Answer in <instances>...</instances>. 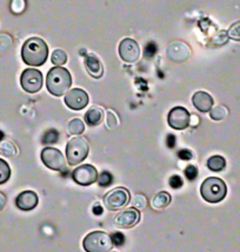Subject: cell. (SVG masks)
<instances>
[{"instance_id":"5","label":"cell","mask_w":240,"mask_h":252,"mask_svg":"<svg viewBox=\"0 0 240 252\" xmlns=\"http://www.w3.org/2000/svg\"><path fill=\"white\" fill-rule=\"evenodd\" d=\"M90 151V145L86 138L84 137H74L72 138L66 146V158L67 163L71 166L80 164L88 157Z\"/></svg>"},{"instance_id":"16","label":"cell","mask_w":240,"mask_h":252,"mask_svg":"<svg viewBox=\"0 0 240 252\" xmlns=\"http://www.w3.org/2000/svg\"><path fill=\"white\" fill-rule=\"evenodd\" d=\"M192 103L194 107L200 112H210L213 107V98L210 95L208 92L199 91L196 92L192 97Z\"/></svg>"},{"instance_id":"4","label":"cell","mask_w":240,"mask_h":252,"mask_svg":"<svg viewBox=\"0 0 240 252\" xmlns=\"http://www.w3.org/2000/svg\"><path fill=\"white\" fill-rule=\"evenodd\" d=\"M113 241L107 232L93 231L84 238L83 247L86 252H110L113 248Z\"/></svg>"},{"instance_id":"19","label":"cell","mask_w":240,"mask_h":252,"mask_svg":"<svg viewBox=\"0 0 240 252\" xmlns=\"http://www.w3.org/2000/svg\"><path fill=\"white\" fill-rule=\"evenodd\" d=\"M171 199H172V198H171V194L169 192H159L157 196L153 198V208L157 210L167 208V206L170 205Z\"/></svg>"},{"instance_id":"17","label":"cell","mask_w":240,"mask_h":252,"mask_svg":"<svg viewBox=\"0 0 240 252\" xmlns=\"http://www.w3.org/2000/svg\"><path fill=\"white\" fill-rule=\"evenodd\" d=\"M86 70L93 78L103 77L104 67L101 62L94 55H88L85 57Z\"/></svg>"},{"instance_id":"15","label":"cell","mask_w":240,"mask_h":252,"mask_svg":"<svg viewBox=\"0 0 240 252\" xmlns=\"http://www.w3.org/2000/svg\"><path fill=\"white\" fill-rule=\"evenodd\" d=\"M18 209L23 211H31L38 205V196L34 191H24L16 199Z\"/></svg>"},{"instance_id":"25","label":"cell","mask_w":240,"mask_h":252,"mask_svg":"<svg viewBox=\"0 0 240 252\" xmlns=\"http://www.w3.org/2000/svg\"><path fill=\"white\" fill-rule=\"evenodd\" d=\"M51 59H52V63L56 66H61L67 62V55L62 50H56L52 53V58Z\"/></svg>"},{"instance_id":"37","label":"cell","mask_w":240,"mask_h":252,"mask_svg":"<svg viewBox=\"0 0 240 252\" xmlns=\"http://www.w3.org/2000/svg\"><path fill=\"white\" fill-rule=\"evenodd\" d=\"M178 157L181 159V160H190V159L193 157V155H192L190 150H180L178 152Z\"/></svg>"},{"instance_id":"35","label":"cell","mask_w":240,"mask_h":252,"mask_svg":"<svg viewBox=\"0 0 240 252\" xmlns=\"http://www.w3.org/2000/svg\"><path fill=\"white\" fill-rule=\"evenodd\" d=\"M157 51H158L157 45L153 43V41H151V43H149L148 45H146L145 56L148 57V58H152V57L155 56V53H157Z\"/></svg>"},{"instance_id":"21","label":"cell","mask_w":240,"mask_h":252,"mask_svg":"<svg viewBox=\"0 0 240 252\" xmlns=\"http://www.w3.org/2000/svg\"><path fill=\"white\" fill-rule=\"evenodd\" d=\"M0 154L6 157H13L17 155V148L12 142L5 140V142H0Z\"/></svg>"},{"instance_id":"13","label":"cell","mask_w":240,"mask_h":252,"mask_svg":"<svg viewBox=\"0 0 240 252\" xmlns=\"http://www.w3.org/2000/svg\"><path fill=\"white\" fill-rule=\"evenodd\" d=\"M65 104L71 110L80 111L85 109L89 104V94L82 89H73L65 95Z\"/></svg>"},{"instance_id":"6","label":"cell","mask_w":240,"mask_h":252,"mask_svg":"<svg viewBox=\"0 0 240 252\" xmlns=\"http://www.w3.org/2000/svg\"><path fill=\"white\" fill-rule=\"evenodd\" d=\"M130 203V192L125 188H117L104 197V204L110 211H117L125 208Z\"/></svg>"},{"instance_id":"28","label":"cell","mask_w":240,"mask_h":252,"mask_svg":"<svg viewBox=\"0 0 240 252\" xmlns=\"http://www.w3.org/2000/svg\"><path fill=\"white\" fill-rule=\"evenodd\" d=\"M26 7L25 0H12L11 2V10L14 14H20L24 12Z\"/></svg>"},{"instance_id":"12","label":"cell","mask_w":240,"mask_h":252,"mask_svg":"<svg viewBox=\"0 0 240 252\" xmlns=\"http://www.w3.org/2000/svg\"><path fill=\"white\" fill-rule=\"evenodd\" d=\"M119 56L126 63H136L140 57L139 45L131 38L124 39L119 44Z\"/></svg>"},{"instance_id":"31","label":"cell","mask_w":240,"mask_h":252,"mask_svg":"<svg viewBox=\"0 0 240 252\" xmlns=\"http://www.w3.org/2000/svg\"><path fill=\"white\" fill-rule=\"evenodd\" d=\"M106 124L109 128H115L116 126L118 125V118H117V116L115 115V112H113V111H111V110L107 111Z\"/></svg>"},{"instance_id":"33","label":"cell","mask_w":240,"mask_h":252,"mask_svg":"<svg viewBox=\"0 0 240 252\" xmlns=\"http://www.w3.org/2000/svg\"><path fill=\"white\" fill-rule=\"evenodd\" d=\"M185 176L188 181H194L198 176V169L194 165H188L185 169Z\"/></svg>"},{"instance_id":"39","label":"cell","mask_w":240,"mask_h":252,"mask_svg":"<svg viewBox=\"0 0 240 252\" xmlns=\"http://www.w3.org/2000/svg\"><path fill=\"white\" fill-rule=\"evenodd\" d=\"M93 214L97 215V216L103 215V208H101V205H94V206H93Z\"/></svg>"},{"instance_id":"27","label":"cell","mask_w":240,"mask_h":252,"mask_svg":"<svg viewBox=\"0 0 240 252\" xmlns=\"http://www.w3.org/2000/svg\"><path fill=\"white\" fill-rule=\"evenodd\" d=\"M227 35H229V38L233 39V40L240 41V20L231 25L229 31H227Z\"/></svg>"},{"instance_id":"24","label":"cell","mask_w":240,"mask_h":252,"mask_svg":"<svg viewBox=\"0 0 240 252\" xmlns=\"http://www.w3.org/2000/svg\"><path fill=\"white\" fill-rule=\"evenodd\" d=\"M11 177V169L4 159L0 158V184H4L10 179Z\"/></svg>"},{"instance_id":"29","label":"cell","mask_w":240,"mask_h":252,"mask_svg":"<svg viewBox=\"0 0 240 252\" xmlns=\"http://www.w3.org/2000/svg\"><path fill=\"white\" fill-rule=\"evenodd\" d=\"M59 139V133L56 130H49L46 133L44 134L43 142L45 144H55L58 142Z\"/></svg>"},{"instance_id":"9","label":"cell","mask_w":240,"mask_h":252,"mask_svg":"<svg viewBox=\"0 0 240 252\" xmlns=\"http://www.w3.org/2000/svg\"><path fill=\"white\" fill-rule=\"evenodd\" d=\"M72 179L82 187H89L98 181V171L94 166L90 164H84L78 166L72 172Z\"/></svg>"},{"instance_id":"18","label":"cell","mask_w":240,"mask_h":252,"mask_svg":"<svg viewBox=\"0 0 240 252\" xmlns=\"http://www.w3.org/2000/svg\"><path fill=\"white\" fill-rule=\"evenodd\" d=\"M104 112L100 107H91L85 115V122L90 126H97L103 122Z\"/></svg>"},{"instance_id":"40","label":"cell","mask_w":240,"mask_h":252,"mask_svg":"<svg viewBox=\"0 0 240 252\" xmlns=\"http://www.w3.org/2000/svg\"><path fill=\"white\" fill-rule=\"evenodd\" d=\"M5 205H6V197L4 196V193L0 192V211L5 208Z\"/></svg>"},{"instance_id":"38","label":"cell","mask_w":240,"mask_h":252,"mask_svg":"<svg viewBox=\"0 0 240 252\" xmlns=\"http://www.w3.org/2000/svg\"><path fill=\"white\" fill-rule=\"evenodd\" d=\"M176 143H177V138L175 134H169V136H167V139H166L167 146H169L170 149H173L176 146Z\"/></svg>"},{"instance_id":"34","label":"cell","mask_w":240,"mask_h":252,"mask_svg":"<svg viewBox=\"0 0 240 252\" xmlns=\"http://www.w3.org/2000/svg\"><path fill=\"white\" fill-rule=\"evenodd\" d=\"M169 183H170V187L172 189H175V190H177V189H180L182 185H184V182H182L181 177L177 176V175L171 177Z\"/></svg>"},{"instance_id":"42","label":"cell","mask_w":240,"mask_h":252,"mask_svg":"<svg viewBox=\"0 0 240 252\" xmlns=\"http://www.w3.org/2000/svg\"><path fill=\"white\" fill-rule=\"evenodd\" d=\"M111 252H117V251H111Z\"/></svg>"},{"instance_id":"22","label":"cell","mask_w":240,"mask_h":252,"mask_svg":"<svg viewBox=\"0 0 240 252\" xmlns=\"http://www.w3.org/2000/svg\"><path fill=\"white\" fill-rule=\"evenodd\" d=\"M227 113H229V111H227L226 107L224 106V105H218V106L213 107L210 111V116H211V118L213 121H223L224 118H226Z\"/></svg>"},{"instance_id":"32","label":"cell","mask_w":240,"mask_h":252,"mask_svg":"<svg viewBox=\"0 0 240 252\" xmlns=\"http://www.w3.org/2000/svg\"><path fill=\"white\" fill-rule=\"evenodd\" d=\"M146 204H148V200H146V198L144 197L143 194H137V196L133 198V205L136 206L137 209L139 210L145 209Z\"/></svg>"},{"instance_id":"14","label":"cell","mask_w":240,"mask_h":252,"mask_svg":"<svg viewBox=\"0 0 240 252\" xmlns=\"http://www.w3.org/2000/svg\"><path fill=\"white\" fill-rule=\"evenodd\" d=\"M167 57L175 63H184L191 57V50L187 45L181 41H173L167 47Z\"/></svg>"},{"instance_id":"41","label":"cell","mask_w":240,"mask_h":252,"mask_svg":"<svg viewBox=\"0 0 240 252\" xmlns=\"http://www.w3.org/2000/svg\"><path fill=\"white\" fill-rule=\"evenodd\" d=\"M2 139H4V133H2V132L0 131V142H1Z\"/></svg>"},{"instance_id":"26","label":"cell","mask_w":240,"mask_h":252,"mask_svg":"<svg viewBox=\"0 0 240 252\" xmlns=\"http://www.w3.org/2000/svg\"><path fill=\"white\" fill-rule=\"evenodd\" d=\"M11 46H12L11 35L5 34V33H1V34H0V55H1V53H5L6 51L10 50Z\"/></svg>"},{"instance_id":"11","label":"cell","mask_w":240,"mask_h":252,"mask_svg":"<svg viewBox=\"0 0 240 252\" xmlns=\"http://www.w3.org/2000/svg\"><path fill=\"white\" fill-rule=\"evenodd\" d=\"M140 220V212L137 209H126L118 214L113 220V223L118 229H130L136 226Z\"/></svg>"},{"instance_id":"1","label":"cell","mask_w":240,"mask_h":252,"mask_svg":"<svg viewBox=\"0 0 240 252\" xmlns=\"http://www.w3.org/2000/svg\"><path fill=\"white\" fill-rule=\"evenodd\" d=\"M49 56V47L41 38L32 37L28 39L22 50V57L25 64L30 66H41Z\"/></svg>"},{"instance_id":"2","label":"cell","mask_w":240,"mask_h":252,"mask_svg":"<svg viewBox=\"0 0 240 252\" xmlns=\"http://www.w3.org/2000/svg\"><path fill=\"white\" fill-rule=\"evenodd\" d=\"M72 85L71 73L61 66L51 68L46 78V88L51 94L61 97Z\"/></svg>"},{"instance_id":"7","label":"cell","mask_w":240,"mask_h":252,"mask_svg":"<svg viewBox=\"0 0 240 252\" xmlns=\"http://www.w3.org/2000/svg\"><path fill=\"white\" fill-rule=\"evenodd\" d=\"M43 74L40 71L35 68H28L23 72L22 78H20V84L22 88L29 94H35L40 91L43 88Z\"/></svg>"},{"instance_id":"36","label":"cell","mask_w":240,"mask_h":252,"mask_svg":"<svg viewBox=\"0 0 240 252\" xmlns=\"http://www.w3.org/2000/svg\"><path fill=\"white\" fill-rule=\"evenodd\" d=\"M111 237H112L113 244H115L116 247H121V245H124L125 237H124V235H122V233L116 232V233H113V235Z\"/></svg>"},{"instance_id":"30","label":"cell","mask_w":240,"mask_h":252,"mask_svg":"<svg viewBox=\"0 0 240 252\" xmlns=\"http://www.w3.org/2000/svg\"><path fill=\"white\" fill-rule=\"evenodd\" d=\"M112 181H113L112 175H111L110 172H107V171L101 172V175L99 176L98 178V183L100 187H109L111 183H112Z\"/></svg>"},{"instance_id":"23","label":"cell","mask_w":240,"mask_h":252,"mask_svg":"<svg viewBox=\"0 0 240 252\" xmlns=\"http://www.w3.org/2000/svg\"><path fill=\"white\" fill-rule=\"evenodd\" d=\"M85 131V124L82 119L74 118L68 124V132L71 134H82Z\"/></svg>"},{"instance_id":"8","label":"cell","mask_w":240,"mask_h":252,"mask_svg":"<svg viewBox=\"0 0 240 252\" xmlns=\"http://www.w3.org/2000/svg\"><path fill=\"white\" fill-rule=\"evenodd\" d=\"M41 160L45 166L53 171H62L66 167V160L61 151L55 148H45L41 151Z\"/></svg>"},{"instance_id":"20","label":"cell","mask_w":240,"mask_h":252,"mask_svg":"<svg viewBox=\"0 0 240 252\" xmlns=\"http://www.w3.org/2000/svg\"><path fill=\"white\" fill-rule=\"evenodd\" d=\"M225 166H226V160L221 156H213L208 160V167L211 171H214V172L223 171Z\"/></svg>"},{"instance_id":"10","label":"cell","mask_w":240,"mask_h":252,"mask_svg":"<svg viewBox=\"0 0 240 252\" xmlns=\"http://www.w3.org/2000/svg\"><path fill=\"white\" fill-rule=\"evenodd\" d=\"M191 115L185 107L177 106L170 111L167 117V123L175 130H185L190 125Z\"/></svg>"},{"instance_id":"3","label":"cell","mask_w":240,"mask_h":252,"mask_svg":"<svg viewBox=\"0 0 240 252\" xmlns=\"http://www.w3.org/2000/svg\"><path fill=\"white\" fill-rule=\"evenodd\" d=\"M200 193L208 203L217 204L226 197L227 187L223 179L217 178V177H210L203 182Z\"/></svg>"}]
</instances>
